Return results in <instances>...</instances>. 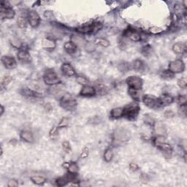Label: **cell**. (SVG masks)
<instances>
[{
  "label": "cell",
  "mask_w": 187,
  "mask_h": 187,
  "mask_svg": "<svg viewBox=\"0 0 187 187\" xmlns=\"http://www.w3.org/2000/svg\"><path fill=\"white\" fill-rule=\"evenodd\" d=\"M179 105H185L187 102V97L186 95H179L177 99Z\"/></svg>",
  "instance_id": "48"
},
{
  "label": "cell",
  "mask_w": 187,
  "mask_h": 187,
  "mask_svg": "<svg viewBox=\"0 0 187 187\" xmlns=\"http://www.w3.org/2000/svg\"><path fill=\"white\" fill-rule=\"evenodd\" d=\"M42 47L46 51H51L56 47V42L51 37H46L42 40Z\"/></svg>",
  "instance_id": "14"
},
{
  "label": "cell",
  "mask_w": 187,
  "mask_h": 187,
  "mask_svg": "<svg viewBox=\"0 0 187 187\" xmlns=\"http://www.w3.org/2000/svg\"><path fill=\"white\" fill-rule=\"evenodd\" d=\"M94 42H95L96 46H102L103 48H107V47L110 46L109 40L103 37L96 38V39H95V40H94Z\"/></svg>",
  "instance_id": "34"
},
{
  "label": "cell",
  "mask_w": 187,
  "mask_h": 187,
  "mask_svg": "<svg viewBox=\"0 0 187 187\" xmlns=\"http://www.w3.org/2000/svg\"><path fill=\"white\" fill-rule=\"evenodd\" d=\"M96 94L95 88L89 85H83L80 91V95L85 97H90V96H95Z\"/></svg>",
  "instance_id": "17"
},
{
  "label": "cell",
  "mask_w": 187,
  "mask_h": 187,
  "mask_svg": "<svg viewBox=\"0 0 187 187\" xmlns=\"http://www.w3.org/2000/svg\"><path fill=\"white\" fill-rule=\"evenodd\" d=\"M62 148L64 151H66L67 153H69V151H71L70 143H69L68 141L62 142Z\"/></svg>",
  "instance_id": "51"
},
{
  "label": "cell",
  "mask_w": 187,
  "mask_h": 187,
  "mask_svg": "<svg viewBox=\"0 0 187 187\" xmlns=\"http://www.w3.org/2000/svg\"><path fill=\"white\" fill-rule=\"evenodd\" d=\"M164 116L166 118L170 119V118H173V117H174L175 113L172 110H165V112L164 113Z\"/></svg>",
  "instance_id": "52"
},
{
  "label": "cell",
  "mask_w": 187,
  "mask_h": 187,
  "mask_svg": "<svg viewBox=\"0 0 187 187\" xmlns=\"http://www.w3.org/2000/svg\"><path fill=\"white\" fill-rule=\"evenodd\" d=\"M27 19H28L29 24L32 28H37L40 26V22H41V18L40 15L35 10L29 11L27 15Z\"/></svg>",
  "instance_id": "11"
},
{
  "label": "cell",
  "mask_w": 187,
  "mask_h": 187,
  "mask_svg": "<svg viewBox=\"0 0 187 187\" xmlns=\"http://www.w3.org/2000/svg\"><path fill=\"white\" fill-rule=\"evenodd\" d=\"M168 69L174 74L181 73L185 69V64L183 60L178 58V59L171 61L169 63Z\"/></svg>",
  "instance_id": "9"
},
{
  "label": "cell",
  "mask_w": 187,
  "mask_h": 187,
  "mask_svg": "<svg viewBox=\"0 0 187 187\" xmlns=\"http://www.w3.org/2000/svg\"><path fill=\"white\" fill-rule=\"evenodd\" d=\"M160 76L162 79L166 80H172L173 78H174L175 74L173 73L172 72L169 70V69H164V70L161 73Z\"/></svg>",
  "instance_id": "33"
},
{
  "label": "cell",
  "mask_w": 187,
  "mask_h": 187,
  "mask_svg": "<svg viewBox=\"0 0 187 187\" xmlns=\"http://www.w3.org/2000/svg\"><path fill=\"white\" fill-rule=\"evenodd\" d=\"M118 68L119 69V71L121 72V73H127V72L129 71L130 69H132V67H131V64H129L128 62H122L118 64Z\"/></svg>",
  "instance_id": "35"
},
{
  "label": "cell",
  "mask_w": 187,
  "mask_h": 187,
  "mask_svg": "<svg viewBox=\"0 0 187 187\" xmlns=\"http://www.w3.org/2000/svg\"><path fill=\"white\" fill-rule=\"evenodd\" d=\"M64 49L67 53L70 54V55H73V54H75L76 52H77L78 47L76 46L73 42L68 41L64 43Z\"/></svg>",
  "instance_id": "24"
},
{
  "label": "cell",
  "mask_w": 187,
  "mask_h": 187,
  "mask_svg": "<svg viewBox=\"0 0 187 187\" xmlns=\"http://www.w3.org/2000/svg\"><path fill=\"white\" fill-rule=\"evenodd\" d=\"M124 36L129 38L130 40L133 42H139L141 40V34L134 29L128 28L126 29L124 31Z\"/></svg>",
  "instance_id": "12"
},
{
  "label": "cell",
  "mask_w": 187,
  "mask_h": 187,
  "mask_svg": "<svg viewBox=\"0 0 187 187\" xmlns=\"http://www.w3.org/2000/svg\"><path fill=\"white\" fill-rule=\"evenodd\" d=\"M70 181H71L70 175H66V176L60 177L56 179L55 181V184L56 186H67L69 182Z\"/></svg>",
  "instance_id": "27"
},
{
  "label": "cell",
  "mask_w": 187,
  "mask_h": 187,
  "mask_svg": "<svg viewBox=\"0 0 187 187\" xmlns=\"http://www.w3.org/2000/svg\"><path fill=\"white\" fill-rule=\"evenodd\" d=\"M13 80V78L11 75H5L4 77L2 78V82H1V86H2V89L3 88L6 87L7 85H8L10 83L12 82Z\"/></svg>",
  "instance_id": "42"
},
{
  "label": "cell",
  "mask_w": 187,
  "mask_h": 187,
  "mask_svg": "<svg viewBox=\"0 0 187 187\" xmlns=\"http://www.w3.org/2000/svg\"><path fill=\"white\" fill-rule=\"evenodd\" d=\"M130 133L127 129H117L115 130L113 133L112 135V143L113 145L115 146H119L127 143L129 140Z\"/></svg>",
  "instance_id": "1"
},
{
  "label": "cell",
  "mask_w": 187,
  "mask_h": 187,
  "mask_svg": "<svg viewBox=\"0 0 187 187\" xmlns=\"http://www.w3.org/2000/svg\"><path fill=\"white\" fill-rule=\"evenodd\" d=\"M19 93L24 98L28 99V100H37V99L42 97V94L41 93L29 89V88H23V89H20Z\"/></svg>",
  "instance_id": "10"
},
{
  "label": "cell",
  "mask_w": 187,
  "mask_h": 187,
  "mask_svg": "<svg viewBox=\"0 0 187 187\" xmlns=\"http://www.w3.org/2000/svg\"><path fill=\"white\" fill-rule=\"evenodd\" d=\"M28 19L24 16H19L17 19V25L19 28L25 29L28 24Z\"/></svg>",
  "instance_id": "37"
},
{
  "label": "cell",
  "mask_w": 187,
  "mask_h": 187,
  "mask_svg": "<svg viewBox=\"0 0 187 187\" xmlns=\"http://www.w3.org/2000/svg\"><path fill=\"white\" fill-rule=\"evenodd\" d=\"M177 84H178V85H179V87L181 88V89H185V88H186V85H187L186 78L185 77L181 78L180 79L178 80Z\"/></svg>",
  "instance_id": "47"
},
{
  "label": "cell",
  "mask_w": 187,
  "mask_h": 187,
  "mask_svg": "<svg viewBox=\"0 0 187 187\" xmlns=\"http://www.w3.org/2000/svg\"><path fill=\"white\" fill-rule=\"evenodd\" d=\"M75 80L78 84H80L81 85H89V80L87 79L85 76L83 75H76L75 77Z\"/></svg>",
  "instance_id": "41"
},
{
  "label": "cell",
  "mask_w": 187,
  "mask_h": 187,
  "mask_svg": "<svg viewBox=\"0 0 187 187\" xmlns=\"http://www.w3.org/2000/svg\"><path fill=\"white\" fill-rule=\"evenodd\" d=\"M69 123H70V119L67 117H63V118L61 119V121L58 122L57 127L59 128V129H62V128H66L69 126Z\"/></svg>",
  "instance_id": "39"
},
{
  "label": "cell",
  "mask_w": 187,
  "mask_h": 187,
  "mask_svg": "<svg viewBox=\"0 0 187 187\" xmlns=\"http://www.w3.org/2000/svg\"><path fill=\"white\" fill-rule=\"evenodd\" d=\"M140 107L137 102L129 103L124 107V117L127 118L128 120H136L138 116Z\"/></svg>",
  "instance_id": "3"
},
{
  "label": "cell",
  "mask_w": 187,
  "mask_h": 187,
  "mask_svg": "<svg viewBox=\"0 0 187 187\" xmlns=\"http://www.w3.org/2000/svg\"><path fill=\"white\" fill-rule=\"evenodd\" d=\"M84 48H85V51H86L87 53H93L96 50V45L95 44L94 41H88L85 42Z\"/></svg>",
  "instance_id": "31"
},
{
  "label": "cell",
  "mask_w": 187,
  "mask_h": 187,
  "mask_svg": "<svg viewBox=\"0 0 187 187\" xmlns=\"http://www.w3.org/2000/svg\"><path fill=\"white\" fill-rule=\"evenodd\" d=\"M0 15L2 20L13 19L15 15V10L10 7V4L8 2L3 1L1 4L0 8Z\"/></svg>",
  "instance_id": "5"
},
{
  "label": "cell",
  "mask_w": 187,
  "mask_h": 187,
  "mask_svg": "<svg viewBox=\"0 0 187 187\" xmlns=\"http://www.w3.org/2000/svg\"><path fill=\"white\" fill-rule=\"evenodd\" d=\"M154 144L156 146H157L159 144L161 143H165L166 142V137L164 136V135H157L156 137H154Z\"/></svg>",
  "instance_id": "44"
},
{
  "label": "cell",
  "mask_w": 187,
  "mask_h": 187,
  "mask_svg": "<svg viewBox=\"0 0 187 187\" xmlns=\"http://www.w3.org/2000/svg\"><path fill=\"white\" fill-rule=\"evenodd\" d=\"M102 27V24L100 22H93L88 24L78 27L76 29V31L78 33L82 34V35H86V34H95L100 31Z\"/></svg>",
  "instance_id": "4"
},
{
  "label": "cell",
  "mask_w": 187,
  "mask_h": 187,
  "mask_svg": "<svg viewBox=\"0 0 187 187\" xmlns=\"http://www.w3.org/2000/svg\"><path fill=\"white\" fill-rule=\"evenodd\" d=\"M113 151L110 148H107L103 154V159L106 162H110L113 159Z\"/></svg>",
  "instance_id": "32"
},
{
  "label": "cell",
  "mask_w": 187,
  "mask_h": 187,
  "mask_svg": "<svg viewBox=\"0 0 187 187\" xmlns=\"http://www.w3.org/2000/svg\"><path fill=\"white\" fill-rule=\"evenodd\" d=\"M58 128L57 126H54V127L52 128L50 130V132H49V136L52 140H55L58 137V135H59V132H58Z\"/></svg>",
  "instance_id": "43"
},
{
  "label": "cell",
  "mask_w": 187,
  "mask_h": 187,
  "mask_svg": "<svg viewBox=\"0 0 187 187\" xmlns=\"http://www.w3.org/2000/svg\"><path fill=\"white\" fill-rule=\"evenodd\" d=\"M161 106H168L174 102L175 99L172 95L169 94H162L159 97Z\"/></svg>",
  "instance_id": "18"
},
{
  "label": "cell",
  "mask_w": 187,
  "mask_h": 187,
  "mask_svg": "<svg viewBox=\"0 0 187 187\" xmlns=\"http://www.w3.org/2000/svg\"><path fill=\"white\" fill-rule=\"evenodd\" d=\"M45 108H46V110L47 111H50V110H52V106H51V105L50 103H47L46 105V106H45Z\"/></svg>",
  "instance_id": "58"
},
{
  "label": "cell",
  "mask_w": 187,
  "mask_h": 187,
  "mask_svg": "<svg viewBox=\"0 0 187 187\" xmlns=\"http://www.w3.org/2000/svg\"><path fill=\"white\" fill-rule=\"evenodd\" d=\"M17 57L18 59L22 63H30L31 60H32V58H31L30 53H29L28 51L24 48L19 50L17 54Z\"/></svg>",
  "instance_id": "16"
},
{
  "label": "cell",
  "mask_w": 187,
  "mask_h": 187,
  "mask_svg": "<svg viewBox=\"0 0 187 187\" xmlns=\"http://www.w3.org/2000/svg\"><path fill=\"white\" fill-rule=\"evenodd\" d=\"M110 117L112 119H118L124 117V107H115L110 110Z\"/></svg>",
  "instance_id": "20"
},
{
  "label": "cell",
  "mask_w": 187,
  "mask_h": 187,
  "mask_svg": "<svg viewBox=\"0 0 187 187\" xmlns=\"http://www.w3.org/2000/svg\"><path fill=\"white\" fill-rule=\"evenodd\" d=\"M44 16L46 17V19H53V18H54L52 11H49V10L45 11Z\"/></svg>",
  "instance_id": "55"
},
{
  "label": "cell",
  "mask_w": 187,
  "mask_h": 187,
  "mask_svg": "<svg viewBox=\"0 0 187 187\" xmlns=\"http://www.w3.org/2000/svg\"><path fill=\"white\" fill-rule=\"evenodd\" d=\"M61 70H62L63 75H64L67 77L71 78L76 75V72L74 69V67L69 63H64L61 67Z\"/></svg>",
  "instance_id": "15"
},
{
  "label": "cell",
  "mask_w": 187,
  "mask_h": 187,
  "mask_svg": "<svg viewBox=\"0 0 187 187\" xmlns=\"http://www.w3.org/2000/svg\"><path fill=\"white\" fill-rule=\"evenodd\" d=\"M0 107H1V116H2V115H3V113H4V106L3 105H1V106H0Z\"/></svg>",
  "instance_id": "59"
},
{
  "label": "cell",
  "mask_w": 187,
  "mask_h": 187,
  "mask_svg": "<svg viewBox=\"0 0 187 187\" xmlns=\"http://www.w3.org/2000/svg\"><path fill=\"white\" fill-rule=\"evenodd\" d=\"M8 186L9 187H17L19 186V182L15 179H11L8 181Z\"/></svg>",
  "instance_id": "53"
},
{
  "label": "cell",
  "mask_w": 187,
  "mask_h": 187,
  "mask_svg": "<svg viewBox=\"0 0 187 187\" xmlns=\"http://www.w3.org/2000/svg\"><path fill=\"white\" fill-rule=\"evenodd\" d=\"M60 106L63 109L68 110V111H73L77 107L78 102L76 98L70 94H64L62 96L59 100Z\"/></svg>",
  "instance_id": "2"
},
{
  "label": "cell",
  "mask_w": 187,
  "mask_h": 187,
  "mask_svg": "<svg viewBox=\"0 0 187 187\" xmlns=\"http://www.w3.org/2000/svg\"><path fill=\"white\" fill-rule=\"evenodd\" d=\"M2 64L8 69H15L17 67L16 60L13 56H3L1 58Z\"/></svg>",
  "instance_id": "13"
},
{
  "label": "cell",
  "mask_w": 187,
  "mask_h": 187,
  "mask_svg": "<svg viewBox=\"0 0 187 187\" xmlns=\"http://www.w3.org/2000/svg\"><path fill=\"white\" fill-rule=\"evenodd\" d=\"M173 51L175 54H178V55H181V54H183L186 53V46L185 43L184 42H176L173 46Z\"/></svg>",
  "instance_id": "21"
},
{
  "label": "cell",
  "mask_w": 187,
  "mask_h": 187,
  "mask_svg": "<svg viewBox=\"0 0 187 187\" xmlns=\"http://www.w3.org/2000/svg\"><path fill=\"white\" fill-rule=\"evenodd\" d=\"M20 138L27 143H33L35 142V137L31 131L23 130L20 133Z\"/></svg>",
  "instance_id": "19"
},
{
  "label": "cell",
  "mask_w": 187,
  "mask_h": 187,
  "mask_svg": "<svg viewBox=\"0 0 187 187\" xmlns=\"http://www.w3.org/2000/svg\"><path fill=\"white\" fill-rule=\"evenodd\" d=\"M143 121L146 124H147L150 127H154V124H155V121L154 119L152 118L151 116H149V115H145L143 118Z\"/></svg>",
  "instance_id": "45"
},
{
  "label": "cell",
  "mask_w": 187,
  "mask_h": 187,
  "mask_svg": "<svg viewBox=\"0 0 187 187\" xmlns=\"http://www.w3.org/2000/svg\"><path fill=\"white\" fill-rule=\"evenodd\" d=\"M148 31H149L150 34L154 35H161L164 32V29L161 28V27L158 26H151L148 29Z\"/></svg>",
  "instance_id": "40"
},
{
  "label": "cell",
  "mask_w": 187,
  "mask_h": 187,
  "mask_svg": "<svg viewBox=\"0 0 187 187\" xmlns=\"http://www.w3.org/2000/svg\"><path fill=\"white\" fill-rule=\"evenodd\" d=\"M179 113L180 116L186 117V105H180L179 109Z\"/></svg>",
  "instance_id": "50"
},
{
  "label": "cell",
  "mask_w": 187,
  "mask_h": 187,
  "mask_svg": "<svg viewBox=\"0 0 187 187\" xmlns=\"http://www.w3.org/2000/svg\"><path fill=\"white\" fill-rule=\"evenodd\" d=\"M118 46L121 49H122V50H124V49L126 48V46H126V43L124 42V40H119Z\"/></svg>",
  "instance_id": "57"
},
{
  "label": "cell",
  "mask_w": 187,
  "mask_h": 187,
  "mask_svg": "<svg viewBox=\"0 0 187 187\" xmlns=\"http://www.w3.org/2000/svg\"><path fill=\"white\" fill-rule=\"evenodd\" d=\"M129 169L132 171H137L139 169V166L137 165V164H135V163L129 164Z\"/></svg>",
  "instance_id": "56"
},
{
  "label": "cell",
  "mask_w": 187,
  "mask_h": 187,
  "mask_svg": "<svg viewBox=\"0 0 187 187\" xmlns=\"http://www.w3.org/2000/svg\"><path fill=\"white\" fill-rule=\"evenodd\" d=\"M152 48L150 45H146V46H143L141 48V53L143 54L144 56H148L151 53Z\"/></svg>",
  "instance_id": "46"
},
{
  "label": "cell",
  "mask_w": 187,
  "mask_h": 187,
  "mask_svg": "<svg viewBox=\"0 0 187 187\" xmlns=\"http://www.w3.org/2000/svg\"><path fill=\"white\" fill-rule=\"evenodd\" d=\"M43 81L47 85H56L61 83V79L52 69L46 70L43 75Z\"/></svg>",
  "instance_id": "6"
},
{
  "label": "cell",
  "mask_w": 187,
  "mask_h": 187,
  "mask_svg": "<svg viewBox=\"0 0 187 187\" xmlns=\"http://www.w3.org/2000/svg\"><path fill=\"white\" fill-rule=\"evenodd\" d=\"M154 131L156 132V134L157 135H164L166 132V127L161 122H155L154 127Z\"/></svg>",
  "instance_id": "28"
},
{
  "label": "cell",
  "mask_w": 187,
  "mask_h": 187,
  "mask_svg": "<svg viewBox=\"0 0 187 187\" xmlns=\"http://www.w3.org/2000/svg\"><path fill=\"white\" fill-rule=\"evenodd\" d=\"M70 41L73 42L77 47H84L85 40L81 35H73L70 37Z\"/></svg>",
  "instance_id": "22"
},
{
  "label": "cell",
  "mask_w": 187,
  "mask_h": 187,
  "mask_svg": "<svg viewBox=\"0 0 187 187\" xmlns=\"http://www.w3.org/2000/svg\"><path fill=\"white\" fill-rule=\"evenodd\" d=\"M31 181L36 185H43V184L47 181L46 179L43 176L40 175H32L30 177Z\"/></svg>",
  "instance_id": "29"
},
{
  "label": "cell",
  "mask_w": 187,
  "mask_h": 187,
  "mask_svg": "<svg viewBox=\"0 0 187 187\" xmlns=\"http://www.w3.org/2000/svg\"><path fill=\"white\" fill-rule=\"evenodd\" d=\"M126 83L129 87V89L135 90H141L143 88V80L140 77L138 76H129L126 79Z\"/></svg>",
  "instance_id": "8"
},
{
  "label": "cell",
  "mask_w": 187,
  "mask_h": 187,
  "mask_svg": "<svg viewBox=\"0 0 187 187\" xmlns=\"http://www.w3.org/2000/svg\"><path fill=\"white\" fill-rule=\"evenodd\" d=\"M140 180L141 183L143 184H148L150 181V177L149 175L146 173H142L140 176Z\"/></svg>",
  "instance_id": "49"
},
{
  "label": "cell",
  "mask_w": 187,
  "mask_h": 187,
  "mask_svg": "<svg viewBox=\"0 0 187 187\" xmlns=\"http://www.w3.org/2000/svg\"><path fill=\"white\" fill-rule=\"evenodd\" d=\"M132 69H133L134 70L137 72H143L146 68L145 63L143 62V61L140 59H135L133 61L131 64Z\"/></svg>",
  "instance_id": "23"
},
{
  "label": "cell",
  "mask_w": 187,
  "mask_h": 187,
  "mask_svg": "<svg viewBox=\"0 0 187 187\" xmlns=\"http://www.w3.org/2000/svg\"><path fill=\"white\" fill-rule=\"evenodd\" d=\"M128 93H129V96L135 100V102H137V101L140 100V98H141L140 90L129 89H128Z\"/></svg>",
  "instance_id": "30"
},
{
  "label": "cell",
  "mask_w": 187,
  "mask_h": 187,
  "mask_svg": "<svg viewBox=\"0 0 187 187\" xmlns=\"http://www.w3.org/2000/svg\"><path fill=\"white\" fill-rule=\"evenodd\" d=\"M142 101L146 107L151 109H157L161 107L159 98L151 94H145L142 96Z\"/></svg>",
  "instance_id": "7"
},
{
  "label": "cell",
  "mask_w": 187,
  "mask_h": 187,
  "mask_svg": "<svg viewBox=\"0 0 187 187\" xmlns=\"http://www.w3.org/2000/svg\"><path fill=\"white\" fill-rule=\"evenodd\" d=\"M10 42L11 46H12L13 48L19 49V50L23 48V43H22V42L19 39H17V38H12Z\"/></svg>",
  "instance_id": "38"
},
{
  "label": "cell",
  "mask_w": 187,
  "mask_h": 187,
  "mask_svg": "<svg viewBox=\"0 0 187 187\" xmlns=\"http://www.w3.org/2000/svg\"><path fill=\"white\" fill-rule=\"evenodd\" d=\"M157 147L158 148L159 150L162 151V152H164V154H168L170 157L171 156V154H172V153H173L172 146H171L169 143H167V142L159 144V145L157 146Z\"/></svg>",
  "instance_id": "25"
},
{
  "label": "cell",
  "mask_w": 187,
  "mask_h": 187,
  "mask_svg": "<svg viewBox=\"0 0 187 187\" xmlns=\"http://www.w3.org/2000/svg\"><path fill=\"white\" fill-rule=\"evenodd\" d=\"M68 170L69 174L72 175H76L78 173L79 168H78V164L75 162H69V167L67 169Z\"/></svg>",
  "instance_id": "36"
},
{
  "label": "cell",
  "mask_w": 187,
  "mask_h": 187,
  "mask_svg": "<svg viewBox=\"0 0 187 187\" xmlns=\"http://www.w3.org/2000/svg\"><path fill=\"white\" fill-rule=\"evenodd\" d=\"M88 156H89V149H88L87 148H84L80 153V157L81 159H84Z\"/></svg>",
  "instance_id": "54"
},
{
  "label": "cell",
  "mask_w": 187,
  "mask_h": 187,
  "mask_svg": "<svg viewBox=\"0 0 187 187\" xmlns=\"http://www.w3.org/2000/svg\"><path fill=\"white\" fill-rule=\"evenodd\" d=\"M96 89V94H98V95L100 96H104L106 95L109 92V89L106 85L102 84V83H100V84H97L95 87Z\"/></svg>",
  "instance_id": "26"
}]
</instances>
